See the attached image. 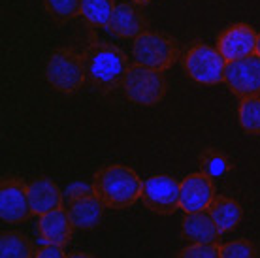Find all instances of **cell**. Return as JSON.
<instances>
[{
    "instance_id": "6da1fadb",
    "label": "cell",
    "mask_w": 260,
    "mask_h": 258,
    "mask_svg": "<svg viewBox=\"0 0 260 258\" xmlns=\"http://www.w3.org/2000/svg\"><path fill=\"white\" fill-rule=\"evenodd\" d=\"M81 55L87 72V81L94 89L110 92L121 87L124 74L130 66L128 57L123 49L108 42H91Z\"/></svg>"
},
{
    "instance_id": "7a4b0ae2",
    "label": "cell",
    "mask_w": 260,
    "mask_h": 258,
    "mask_svg": "<svg viewBox=\"0 0 260 258\" xmlns=\"http://www.w3.org/2000/svg\"><path fill=\"white\" fill-rule=\"evenodd\" d=\"M92 190L106 207L126 209L142 198L143 181L132 168L121 164H110L94 174Z\"/></svg>"
},
{
    "instance_id": "3957f363",
    "label": "cell",
    "mask_w": 260,
    "mask_h": 258,
    "mask_svg": "<svg viewBox=\"0 0 260 258\" xmlns=\"http://www.w3.org/2000/svg\"><path fill=\"white\" fill-rule=\"evenodd\" d=\"M46 81L62 94L78 92L87 81L83 55L74 49H57L46 62Z\"/></svg>"
},
{
    "instance_id": "277c9868",
    "label": "cell",
    "mask_w": 260,
    "mask_h": 258,
    "mask_svg": "<svg viewBox=\"0 0 260 258\" xmlns=\"http://www.w3.org/2000/svg\"><path fill=\"white\" fill-rule=\"evenodd\" d=\"M124 96L136 106H156L166 96L164 72L153 70L134 62L128 66L121 83Z\"/></svg>"
},
{
    "instance_id": "5b68a950",
    "label": "cell",
    "mask_w": 260,
    "mask_h": 258,
    "mask_svg": "<svg viewBox=\"0 0 260 258\" xmlns=\"http://www.w3.org/2000/svg\"><path fill=\"white\" fill-rule=\"evenodd\" d=\"M132 57L138 64L164 72L172 68V64L179 58V45L176 38L168 34L145 30L138 38H134Z\"/></svg>"
},
{
    "instance_id": "8992f818",
    "label": "cell",
    "mask_w": 260,
    "mask_h": 258,
    "mask_svg": "<svg viewBox=\"0 0 260 258\" xmlns=\"http://www.w3.org/2000/svg\"><path fill=\"white\" fill-rule=\"evenodd\" d=\"M226 64L228 60L222 57L221 51L206 44L190 45L183 55V70L187 72V76L196 83L208 87L224 83Z\"/></svg>"
},
{
    "instance_id": "52a82bcc",
    "label": "cell",
    "mask_w": 260,
    "mask_h": 258,
    "mask_svg": "<svg viewBox=\"0 0 260 258\" xmlns=\"http://www.w3.org/2000/svg\"><path fill=\"white\" fill-rule=\"evenodd\" d=\"M140 200L151 213L174 215L179 209V183L172 175H151L143 181Z\"/></svg>"
},
{
    "instance_id": "ba28073f",
    "label": "cell",
    "mask_w": 260,
    "mask_h": 258,
    "mask_svg": "<svg viewBox=\"0 0 260 258\" xmlns=\"http://www.w3.org/2000/svg\"><path fill=\"white\" fill-rule=\"evenodd\" d=\"M0 217L4 222L17 224L32 217L28 200V183L19 177H4L0 183Z\"/></svg>"
},
{
    "instance_id": "9c48e42d",
    "label": "cell",
    "mask_w": 260,
    "mask_h": 258,
    "mask_svg": "<svg viewBox=\"0 0 260 258\" xmlns=\"http://www.w3.org/2000/svg\"><path fill=\"white\" fill-rule=\"evenodd\" d=\"M224 83L236 96H260V55L230 60L226 64Z\"/></svg>"
},
{
    "instance_id": "30bf717a",
    "label": "cell",
    "mask_w": 260,
    "mask_h": 258,
    "mask_svg": "<svg viewBox=\"0 0 260 258\" xmlns=\"http://www.w3.org/2000/svg\"><path fill=\"white\" fill-rule=\"evenodd\" d=\"M213 179L204 172L187 175L179 183V209L185 213H198L208 211L211 202L215 200Z\"/></svg>"
},
{
    "instance_id": "8fae6325",
    "label": "cell",
    "mask_w": 260,
    "mask_h": 258,
    "mask_svg": "<svg viewBox=\"0 0 260 258\" xmlns=\"http://www.w3.org/2000/svg\"><path fill=\"white\" fill-rule=\"evenodd\" d=\"M256 44H258V33L247 23L230 25L217 38V49L228 62L254 55Z\"/></svg>"
},
{
    "instance_id": "7c38bea8",
    "label": "cell",
    "mask_w": 260,
    "mask_h": 258,
    "mask_svg": "<svg viewBox=\"0 0 260 258\" xmlns=\"http://www.w3.org/2000/svg\"><path fill=\"white\" fill-rule=\"evenodd\" d=\"M74 230H76V228L72 224L68 209H64V207L55 209V211H49V213H44L38 217V232L46 243L66 247L72 241Z\"/></svg>"
},
{
    "instance_id": "4fadbf2b",
    "label": "cell",
    "mask_w": 260,
    "mask_h": 258,
    "mask_svg": "<svg viewBox=\"0 0 260 258\" xmlns=\"http://www.w3.org/2000/svg\"><path fill=\"white\" fill-rule=\"evenodd\" d=\"M28 200H30L32 215L36 217L64 207L62 190L55 181L47 179V177H38L28 183Z\"/></svg>"
},
{
    "instance_id": "5bb4252c",
    "label": "cell",
    "mask_w": 260,
    "mask_h": 258,
    "mask_svg": "<svg viewBox=\"0 0 260 258\" xmlns=\"http://www.w3.org/2000/svg\"><path fill=\"white\" fill-rule=\"evenodd\" d=\"M221 230L211 219L209 211H198V213H185L181 222V236L192 243H219L221 241Z\"/></svg>"
},
{
    "instance_id": "9a60e30c",
    "label": "cell",
    "mask_w": 260,
    "mask_h": 258,
    "mask_svg": "<svg viewBox=\"0 0 260 258\" xmlns=\"http://www.w3.org/2000/svg\"><path fill=\"white\" fill-rule=\"evenodd\" d=\"M104 207V204L94 194H91V196L78 198V200H68L66 209H68V215L76 230H92L100 224Z\"/></svg>"
},
{
    "instance_id": "2e32d148",
    "label": "cell",
    "mask_w": 260,
    "mask_h": 258,
    "mask_svg": "<svg viewBox=\"0 0 260 258\" xmlns=\"http://www.w3.org/2000/svg\"><path fill=\"white\" fill-rule=\"evenodd\" d=\"M108 30L119 38L134 40L142 33H145V19L142 13L128 4H117L108 25Z\"/></svg>"
},
{
    "instance_id": "e0dca14e",
    "label": "cell",
    "mask_w": 260,
    "mask_h": 258,
    "mask_svg": "<svg viewBox=\"0 0 260 258\" xmlns=\"http://www.w3.org/2000/svg\"><path fill=\"white\" fill-rule=\"evenodd\" d=\"M208 211L222 234L234 230L243 217V209L238 202L228 198V196H219V194L215 196V200L211 202Z\"/></svg>"
},
{
    "instance_id": "ac0fdd59",
    "label": "cell",
    "mask_w": 260,
    "mask_h": 258,
    "mask_svg": "<svg viewBox=\"0 0 260 258\" xmlns=\"http://www.w3.org/2000/svg\"><path fill=\"white\" fill-rule=\"evenodd\" d=\"M115 8H117L115 0H81L79 15L89 26L108 28Z\"/></svg>"
},
{
    "instance_id": "d6986e66",
    "label": "cell",
    "mask_w": 260,
    "mask_h": 258,
    "mask_svg": "<svg viewBox=\"0 0 260 258\" xmlns=\"http://www.w3.org/2000/svg\"><path fill=\"white\" fill-rule=\"evenodd\" d=\"M36 247L25 234L10 230L0 236V258H34Z\"/></svg>"
},
{
    "instance_id": "ffe728a7",
    "label": "cell",
    "mask_w": 260,
    "mask_h": 258,
    "mask_svg": "<svg viewBox=\"0 0 260 258\" xmlns=\"http://www.w3.org/2000/svg\"><path fill=\"white\" fill-rule=\"evenodd\" d=\"M238 121L245 134H260V96L241 98L238 106Z\"/></svg>"
},
{
    "instance_id": "44dd1931",
    "label": "cell",
    "mask_w": 260,
    "mask_h": 258,
    "mask_svg": "<svg viewBox=\"0 0 260 258\" xmlns=\"http://www.w3.org/2000/svg\"><path fill=\"white\" fill-rule=\"evenodd\" d=\"M200 166L202 172L209 175L211 179H221L232 170V162L224 153L217 149H208L200 155Z\"/></svg>"
},
{
    "instance_id": "7402d4cb",
    "label": "cell",
    "mask_w": 260,
    "mask_h": 258,
    "mask_svg": "<svg viewBox=\"0 0 260 258\" xmlns=\"http://www.w3.org/2000/svg\"><path fill=\"white\" fill-rule=\"evenodd\" d=\"M47 13L57 21H70L81 12V0H44Z\"/></svg>"
},
{
    "instance_id": "603a6c76",
    "label": "cell",
    "mask_w": 260,
    "mask_h": 258,
    "mask_svg": "<svg viewBox=\"0 0 260 258\" xmlns=\"http://www.w3.org/2000/svg\"><path fill=\"white\" fill-rule=\"evenodd\" d=\"M221 258H256V249L247 239H234L221 245Z\"/></svg>"
},
{
    "instance_id": "cb8c5ba5",
    "label": "cell",
    "mask_w": 260,
    "mask_h": 258,
    "mask_svg": "<svg viewBox=\"0 0 260 258\" xmlns=\"http://www.w3.org/2000/svg\"><path fill=\"white\" fill-rule=\"evenodd\" d=\"M221 243H190L179 251L177 258H221Z\"/></svg>"
},
{
    "instance_id": "d4e9b609",
    "label": "cell",
    "mask_w": 260,
    "mask_h": 258,
    "mask_svg": "<svg viewBox=\"0 0 260 258\" xmlns=\"http://www.w3.org/2000/svg\"><path fill=\"white\" fill-rule=\"evenodd\" d=\"M34 258H66L64 251L60 245H53V243H44L42 247L36 249Z\"/></svg>"
},
{
    "instance_id": "484cf974",
    "label": "cell",
    "mask_w": 260,
    "mask_h": 258,
    "mask_svg": "<svg viewBox=\"0 0 260 258\" xmlns=\"http://www.w3.org/2000/svg\"><path fill=\"white\" fill-rule=\"evenodd\" d=\"M91 194H94L92 185H87V183H74V185L68 187L66 196H68V200H78V198H85V196H91Z\"/></svg>"
},
{
    "instance_id": "4316f807",
    "label": "cell",
    "mask_w": 260,
    "mask_h": 258,
    "mask_svg": "<svg viewBox=\"0 0 260 258\" xmlns=\"http://www.w3.org/2000/svg\"><path fill=\"white\" fill-rule=\"evenodd\" d=\"M66 258H96V256H92L89 252H72V254H68Z\"/></svg>"
},
{
    "instance_id": "83f0119b",
    "label": "cell",
    "mask_w": 260,
    "mask_h": 258,
    "mask_svg": "<svg viewBox=\"0 0 260 258\" xmlns=\"http://www.w3.org/2000/svg\"><path fill=\"white\" fill-rule=\"evenodd\" d=\"M134 4H138V6H145V4H149V2H153V0H132Z\"/></svg>"
},
{
    "instance_id": "f1b7e54d",
    "label": "cell",
    "mask_w": 260,
    "mask_h": 258,
    "mask_svg": "<svg viewBox=\"0 0 260 258\" xmlns=\"http://www.w3.org/2000/svg\"><path fill=\"white\" fill-rule=\"evenodd\" d=\"M256 55H260V33H258V44H256Z\"/></svg>"
}]
</instances>
